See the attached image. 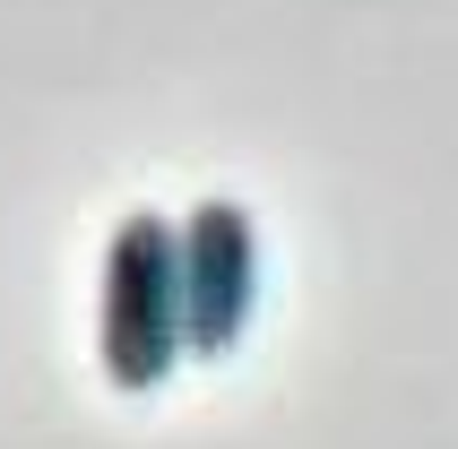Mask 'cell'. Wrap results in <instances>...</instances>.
I'll use <instances>...</instances> for the list:
<instances>
[{"instance_id": "1", "label": "cell", "mask_w": 458, "mask_h": 449, "mask_svg": "<svg viewBox=\"0 0 458 449\" xmlns=\"http://www.w3.org/2000/svg\"><path fill=\"white\" fill-rule=\"evenodd\" d=\"M104 380L148 398L191 363V311H182V224L130 208L104 242V311H96Z\"/></svg>"}, {"instance_id": "2", "label": "cell", "mask_w": 458, "mask_h": 449, "mask_svg": "<svg viewBox=\"0 0 458 449\" xmlns=\"http://www.w3.org/2000/svg\"><path fill=\"white\" fill-rule=\"evenodd\" d=\"M259 302V224L242 199H199L182 216V311H191V363H225Z\"/></svg>"}]
</instances>
